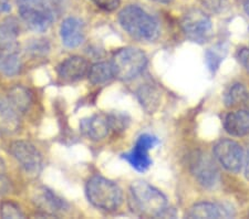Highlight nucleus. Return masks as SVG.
<instances>
[{
  "label": "nucleus",
  "instance_id": "22",
  "mask_svg": "<svg viewBox=\"0 0 249 219\" xmlns=\"http://www.w3.org/2000/svg\"><path fill=\"white\" fill-rule=\"evenodd\" d=\"M138 98L144 110H146L148 113H153L160 104L159 90L154 86H151V84L141 87L138 91Z\"/></svg>",
  "mask_w": 249,
  "mask_h": 219
},
{
  "label": "nucleus",
  "instance_id": "15",
  "mask_svg": "<svg viewBox=\"0 0 249 219\" xmlns=\"http://www.w3.org/2000/svg\"><path fill=\"white\" fill-rule=\"evenodd\" d=\"M82 132L93 141H100L106 138L112 130L109 115L95 114L89 118H84L80 123Z\"/></svg>",
  "mask_w": 249,
  "mask_h": 219
},
{
  "label": "nucleus",
  "instance_id": "7",
  "mask_svg": "<svg viewBox=\"0 0 249 219\" xmlns=\"http://www.w3.org/2000/svg\"><path fill=\"white\" fill-rule=\"evenodd\" d=\"M190 170L199 185L204 188H213L219 182V170L215 158L207 153L194 152L190 157Z\"/></svg>",
  "mask_w": 249,
  "mask_h": 219
},
{
  "label": "nucleus",
  "instance_id": "32",
  "mask_svg": "<svg viewBox=\"0 0 249 219\" xmlns=\"http://www.w3.org/2000/svg\"><path fill=\"white\" fill-rule=\"evenodd\" d=\"M0 173H5V163L0 158Z\"/></svg>",
  "mask_w": 249,
  "mask_h": 219
},
{
  "label": "nucleus",
  "instance_id": "19",
  "mask_svg": "<svg viewBox=\"0 0 249 219\" xmlns=\"http://www.w3.org/2000/svg\"><path fill=\"white\" fill-rule=\"evenodd\" d=\"M88 78H89L92 84L96 85L110 82L112 79L115 78L111 62L94 63L93 66L90 67L89 72H88Z\"/></svg>",
  "mask_w": 249,
  "mask_h": 219
},
{
  "label": "nucleus",
  "instance_id": "1",
  "mask_svg": "<svg viewBox=\"0 0 249 219\" xmlns=\"http://www.w3.org/2000/svg\"><path fill=\"white\" fill-rule=\"evenodd\" d=\"M128 199L130 208L138 216L159 218L168 215V202L165 195L144 181L132 183Z\"/></svg>",
  "mask_w": 249,
  "mask_h": 219
},
{
  "label": "nucleus",
  "instance_id": "14",
  "mask_svg": "<svg viewBox=\"0 0 249 219\" xmlns=\"http://www.w3.org/2000/svg\"><path fill=\"white\" fill-rule=\"evenodd\" d=\"M21 115L9 99L0 97V133H17L21 126Z\"/></svg>",
  "mask_w": 249,
  "mask_h": 219
},
{
  "label": "nucleus",
  "instance_id": "29",
  "mask_svg": "<svg viewBox=\"0 0 249 219\" xmlns=\"http://www.w3.org/2000/svg\"><path fill=\"white\" fill-rule=\"evenodd\" d=\"M244 169H245V176L249 181V147L245 153V159H244Z\"/></svg>",
  "mask_w": 249,
  "mask_h": 219
},
{
  "label": "nucleus",
  "instance_id": "13",
  "mask_svg": "<svg viewBox=\"0 0 249 219\" xmlns=\"http://www.w3.org/2000/svg\"><path fill=\"white\" fill-rule=\"evenodd\" d=\"M234 216L232 209L226 204L212 202H200L193 205L186 217L188 218H230Z\"/></svg>",
  "mask_w": 249,
  "mask_h": 219
},
{
  "label": "nucleus",
  "instance_id": "11",
  "mask_svg": "<svg viewBox=\"0 0 249 219\" xmlns=\"http://www.w3.org/2000/svg\"><path fill=\"white\" fill-rule=\"evenodd\" d=\"M32 202L46 215L55 216L69 210V204L45 186L37 187L32 193Z\"/></svg>",
  "mask_w": 249,
  "mask_h": 219
},
{
  "label": "nucleus",
  "instance_id": "25",
  "mask_svg": "<svg viewBox=\"0 0 249 219\" xmlns=\"http://www.w3.org/2000/svg\"><path fill=\"white\" fill-rule=\"evenodd\" d=\"M0 216L2 218H23L25 214L21 212L20 207L13 202H2L0 204Z\"/></svg>",
  "mask_w": 249,
  "mask_h": 219
},
{
  "label": "nucleus",
  "instance_id": "16",
  "mask_svg": "<svg viewBox=\"0 0 249 219\" xmlns=\"http://www.w3.org/2000/svg\"><path fill=\"white\" fill-rule=\"evenodd\" d=\"M62 43L68 48H75L84 40V26L81 20L70 17L63 20L60 27Z\"/></svg>",
  "mask_w": 249,
  "mask_h": 219
},
{
  "label": "nucleus",
  "instance_id": "17",
  "mask_svg": "<svg viewBox=\"0 0 249 219\" xmlns=\"http://www.w3.org/2000/svg\"><path fill=\"white\" fill-rule=\"evenodd\" d=\"M224 129L231 136L249 135V111L239 110L228 113L224 118Z\"/></svg>",
  "mask_w": 249,
  "mask_h": 219
},
{
  "label": "nucleus",
  "instance_id": "18",
  "mask_svg": "<svg viewBox=\"0 0 249 219\" xmlns=\"http://www.w3.org/2000/svg\"><path fill=\"white\" fill-rule=\"evenodd\" d=\"M21 70V59L19 57L18 48L0 49V72L7 77L17 75Z\"/></svg>",
  "mask_w": 249,
  "mask_h": 219
},
{
  "label": "nucleus",
  "instance_id": "10",
  "mask_svg": "<svg viewBox=\"0 0 249 219\" xmlns=\"http://www.w3.org/2000/svg\"><path fill=\"white\" fill-rule=\"evenodd\" d=\"M159 144V138L154 135L142 134L136 139L133 150L126 154H123L122 157L138 172H145L153 163L148 152Z\"/></svg>",
  "mask_w": 249,
  "mask_h": 219
},
{
  "label": "nucleus",
  "instance_id": "4",
  "mask_svg": "<svg viewBox=\"0 0 249 219\" xmlns=\"http://www.w3.org/2000/svg\"><path fill=\"white\" fill-rule=\"evenodd\" d=\"M86 194L90 204L104 212H114L123 202V193L119 185L99 175L88 181Z\"/></svg>",
  "mask_w": 249,
  "mask_h": 219
},
{
  "label": "nucleus",
  "instance_id": "6",
  "mask_svg": "<svg viewBox=\"0 0 249 219\" xmlns=\"http://www.w3.org/2000/svg\"><path fill=\"white\" fill-rule=\"evenodd\" d=\"M180 27L185 37L192 42L205 43L213 35L211 18L199 9H192L184 15Z\"/></svg>",
  "mask_w": 249,
  "mask_h": 219
},
{
  "label": "nucleus",
  "instance_id": "31",
  "mask_svg": "<svg viewBox=\"0 0 249 219\" xmlns=\"http://www.w3.org/2000/svg\"><path fill=\"white\" fill-rule=\"evenodd\" d=\"M244 9H245V13H246L249 17V0H245L244 1Z\"/></svg>",
  "mask_w": 249,
  "mask_h": 219
},
{
  "label": "nucleus",
  "instance_id": "23",
  "mask_svg": "<svg viewBox=\"0 0 249 219\" xmlns=\"http://www.w3.org/2000/svg\"><path fill=\"white\" fill-rule=\"evenodd\" d=\"M226 54L227 47L225 46L224 43L216 45L206 51V53H205V61H206L208 70H210L212 73H216V71L219 69V67L224 61Z\"/></svg>",
  "mask_w": 249,
  "mask_h": 219
},
{
  "label": "nucleus",
  "instance_id": "30",
  "mask_svg": "<svg viewBox=\"0 0 249 219\" xmlns=\"http://www.w3.org/2000/svg\"><path fill=\"white\" fill-rule=\"evenodd\" d=\"M11 9L10 3L8 0H0V13H8Z\"/></svg>",
  "mask_w": 249,
  "mask_h": 219
},
{
  "label": "nucleus",
  "instance_id": "26",
  "mask_svg": "<svg viewBox=\"0 0 249 219\" xmlns=\"http://www.w3.org/2000/svg\"><path fill=\"white\" fill-rule=\"evenodd\" d=\"M91 1L100 9L107 11V13H112L118 9L121 3V0H91Z\"/></svg>",
  "mask_w": 249,
  "mask_h": 219
},
{
  "label": "nucleus",
  "instance_id": "3",
  "mask_svg": "<svg viewBox=\"0 0 249 219\" xmlns=\"http://www.w3.org/2000/svg\"><path fill=\"white\" fill-rule=\"evenodd\" d=\"M119 22L132 38L144 42L155 41L160 37L159 21L136 5H130L120 11Z\"/></svg>",
  "mask_w": 249,
  "mask_h": 219
},
{
  "label": "nucleus",
  "instance_id": "21",
  "mask_svg": "<svg viewBox=\"0 0 249 219\" xmlns=\"http://www.w3.org/2000/svg\"><path fill=\"white\" fill-rule=\"evenodd\" d=\"M8 99L20 113H26L32 104V94L25 86L17 85L9 91Z\"/></svg>",
  "mask_w": 249,
  "mask_h": 219
},
{
  "label": "nucleus",
  "instance_id": "27",
  "mask_svg": "<svg viewBox=\"0 0 249 219\" xmlns=\"http://www.w3.org/2000/svg\"><path fill=\"white\" fill-rule=\"evenodd\" d=\"M236 58L238 62L244 67V69L249 72V48H242L237 51Z\"/></svg>",
  "mask_w": 249,
  "mask_h": 219
},
{
  "label": "nucleus",
  "instance_id": "9",
  "mask_svg": "<svg viewBox=\"0 0 249 219\" xmlns=\"http://www.w3.org/2000/svg\"><path fill=\"white\" fill-rule=\"evenodd\" d=\"M10 154L27 175L38 176L42 169V156L35 145L26 141H16L10 145Z\"/></svg>",
  "mask_w": 249,
  "mask_h": 219
},
{
  "label": "nucleus",
  "instance_id": "33",
  "mask_svg": "<svg viewBox=\"0 0 249 219\" xmlns=\"http://www.w3.org/2000/svg\"><path fill=\"white\" fill-rule=\"evenodd\" d=\"M153 1H156V2H162V3H168L171 1V0H153Z\"/></svg>",
  "mask_w": 249,
  "mask_h": 219
},
{
  "label": "nucleus",
  "instance_id": "5",
  "mask_svg": "<svg viewBox=\"0 0 249 219\" xmlns=\"http://www.w3.org/2000/svg\"><path fill=\"white\" fill-rule=\"evenodd\" d=\"M111 65L115 78L122 81H130L143 72L147 65V58L138 48L126 47L116 51Z\"/></svg>",
  "mask_w": 249,
  "mask_h": 219
},
{
  "label": "nucleus",
  "instance_id": "2",
  "mask_svg": "<svg viewBox=\"0 0 249 219\" xmlns=\"http://www.w3.org/2000/svg\"><path fill=\"white\" fill-rule=\"evenodd\" d=\"M20 17L31 30L43 33L57 20L63 0H17Z\"/></svg>",
  "mask_w": 249,
  "mask_h": 219
},
{
  "label": "nucleus",
  "instance_id": "8",
  "mask_svg": "<svg viewBox=\"0 0 249 219\" xmlns=\"http://www.w3.org/2000/svg\"><path fill=\"white\" fill-rule=\"evenodd\" d=\"M213 154L227 172L237 174L243 169L245 152L242 145L232 139H220L214 145Z\"/></svg>",
  "mask_w": 249,
  "mask_h": 219
},
{
  "label": "nucleus",
  "instance_id": "24",
  "mask_svg": "<svg viewBox=\"0 0 249 219\" xmlns=\"http://www.w3.org/2000/svg\"><path fill=\"white\" fill-rule=\"evenodd\" d=\"M247 99L248 93L245 85H243L242 83H235L225 94L224 101L228 107H232L242 104Z\"/></svg>",
  "mask_w": 249,
  "mask_h": 219
},
{
  "label": "nucleus",
  "instance_id": "12",
  "mask_svg": "<svg viewBox=\"0 0 249 219\" xmlns=\"http://www.w3.org/2000/svg\"><path fill=\"white\" fill-rule=\"evenodd\" d=\"M89 69V63L86 59L79 55H73L60 63L58 75L64 82H75L88 75Z\"/></svg>",
  "mask_w": 249,
  "mask_h": 219
},
{
  "label": "nucleus",
  "instance_id": "28",
  "mask_svg": "<svg viewBox=\"0 0 249 219\" xmlns=\"http://www.w3.org/2000/svg\"><path fill=\"white\" fill-rule=\"evenodd\" d=\"M11 190V182L5 173H0V195H6Z\"/></svg>",
  "mask_w": 249,
  "mask_h": 219
},
{
  "label": "nucleus",
  "instance_id": "20",
  "mask_svg": "<svg viewBox=\"0 0 249 219\" xmlns=\"http://www.w3.org/2000/svg\"><path fill=\"white\" fill-rule=\"evenodd\" d=\"M18 26L14 19H6L0 23V49L18 48Z\"/></svg>",
  "mask_w": 249,
  "mask_h": 219
}]
</instances>
